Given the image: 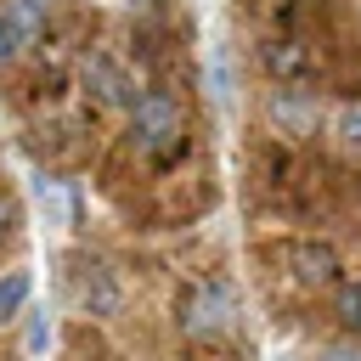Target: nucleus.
Segmentation results:
<instances>
[{
  "label": "nucleus",
  "mask_w": 361,
  "mask_h": 361,
  "mask_svg": "<svg viewBox=\"0 0 361 361\" xmlns=\"http://www.w3.org/2000/svg\"><path fill=\"white\" fill-rule=\"evenodd\" d=\"M130 152L152 169L175 164L186 152V107L169 96V90H141V102L130 107V130H124Z\"/></svg>",
  "instance_id": "f257e3e1"
},
{
  "label": "nucleus",
  "mask_w": 361,
  "mask_h": 361,
  "mask_svg": "<svg viewBox=\"0 0 361 361\" xmlns=\"http://www.w3.org/2000/svg\"><path fill=\"white\" fill-rule=\"evenodd\" d=\"M175 322L186 338H220L237 327V288L226 276H197L180 288V305H175Z\"/></svg>",
  "instance_id": "f03ea898"
},
{
  "label": "nucleus",
  "mask_w": 361,
  "mask_h": 361,
  "mask_svg": "<svg viewBox=\"0 0 361 361\" xmlns=\"http://www.w3.org/2000/svg\"><path fill=\"white\" fill-rule=\"evenodd\" d=\"M79 73H85V90H96V102H102V107H135V102H141V96H135L130 68H124V62H113L107 51H90V56L79 62Z\"/></svg>",
  "instance_id": "7ed1b4c3"
},
{
  "label": "nucleus",
  "mask_w": 361,
  "mask_h": 361,
  "mask_svg": "<svg viewBox=\"0 0 361 361\" xmlns=\"http://www.w3.org/2000/svg\"><path fill=\"white\" fill-rule=\"evenodd\" d=\"M68 288H73V305L85 316H113L118 310V276L102 259H79L73 276H68Z\"/></svg>",
  "instance_id": "20e7f679"
},
{
  "label": "nucleus",
  "mask_w": 361,
  "mask_h": 361,
  "mask_svg": "<svg viewBox=\"0 0 361 361\" xmlns=\"http://www.w3.org/2000/svg\"><path fill=\"white\" fill-rule=\"evenodd\" d=\"M259 56H265V73H271L276 85H299V79L316 73V45L299 39V34H276V39H265Z\"/></svg>",
  "instance_id": "39448f33"
},
{
  "label": "nucleus",
  "mask_w": 361,
  "mask_h": 361,
  "mask_svg": "<svg viewBox=\"0 0 361 361\" xmlns=\"http://www.w3.org/2000/svg\"><path fill=\"white\" fill-rule=\"evenodd\" d=\"M282 265L299 288H333L338 282V254L333 243H288L282 248Z\"/></svg>",
  "instance_id": "423d86ee"
},
{
  "label": "nucleus",
  "mask_w": 361,
  "mask_h": 361,
  "mask_svg": "<svg viewBox=\"0 0 361 361\" xmlns=\"http://www.w3.org/2000/svg\"><path fill=\"white\" fill-rule=\"evenodd\" d=\"M0 11L11 17V28L23 34V45H34V39L45 34V17H51V6H45V0H6Z\"/></svg>",
  "instance_id": "0eeeda50"
},
{
  "label": "nucleus",
  "mask_w": 361,
  "mask_h": 361,
  "mask_svg": "<svg viewBox=\"0 0 361 361\" xmlns=\"http://www.w3.org/2000/svg\"><path fill=\"white\" fill-rule=\"evenodd\" d=\"M333 316H338V327L350 338H361V276H350V282L333 288Z\"/></svg>",
  "instance_id": "6e6552de"
},
{
  "label": "nucleus",
  "mask_w": 361,
  "mask_h": 361,
  "mask_svg": "<svg viewBox=\"0 0 361 361\" xmlns=\"http://www.w3.org/2000/svg\"><path fill=\"white\" fill-rule=\"evenodd\" d=\"M28 293H34V276H28V271H6V276H0V322L23 316Z\"/></svg>",
  "instance_id": "1a4fd4ad"
},
{
  "label": "nucleus",
  "mask_w": 361,
  "mask_h": 361,
  "mask_svg": "<svg viewBox=\"0 0 361 361\" xmlns=\"http://www.w3.org/2000/svg\"><path fill=\"white\" fill-rule=\"evenodd\" d=\"M34 197H39V209L51 214V226H68V192H62V180L34 175Z\"/></svg>",
  "instance_id": "9d476101"
},
{
  "label": "nucleus",
  "mask_w": 361,
  "mask_h": 361,
  "mask_svg": "<svg viewBox=\"0 0 361 361\" xmlns=\"http://www.w3.org/2000/svg\"><path fill=\"white\" fill-rule=\"evenodd\" d=\"M28 355H45V344H51V310H28Z\"/></svg>",
  "instance_id": "9b49d317"
},
{
  "label": "nucleus",
  "mask_w": 361,
  "mask_h": 361,
  "mask_svg": "<svg viewBox=\"0 0 361 361\" xmlns=\"http://www.w3.org/2000/svg\"><path fill=\"white\" fill-rule=\"evenodd\" d=\"M333 130H338V141H344V147H350V152H361V107H344V113H338V124H333Z\"/></svg>",
  "instance_id": "f8f14e48"
},
{
  "label": "nucleus",
  "mask_w": 361,
  "mask_h": 361,
  "mask_svg": "<svg viewBox=\"0 0 361 361\" xmlns=\"http://www.w3.org/2000/svg\"><path fill=\"white\" fill-rule=\"evenodd\" d=\"M23 51H28V45H23V34H17V28H11V17L0 11V68H6V62H17Z\"/></svg>",
  "instance_id": "ddd939ff"
},
{
  "label": "nucleus",
  "mask_w": 361,
  "mask_h": 361,
  "mask_svg": "<svg viewBox=\"0 0 361 361\" xmlns=\"http://www.w3.org/2000/svg\"><path fill=\"white\" fill-rule=\"evenodd\" d=\"M11 231H17V203H11L6 192H0V243H6Z\"/></svg>",
  "instance_id": "4468645a"
},
{
  "label": "nucleus",
  "mask_w": 361,
  "mask_h": 361,
  "mask_svg": "<svg viewBox=\"0 0 361 361\" xmlns=\"http://www.w3.org/2000/svg\"><path fill=\"white\" fill-rule=\"evenodd\" d=\"M316 361H361V338H355V344H333V350H322Z\"/></svg>",
  "instance_id": "2eb2a0df"
},
{
  "label": "nucleus",
  "mask_w": 361,
  "mask_h": 361,
  "mask_svg": "<svg viewBox=\"0 0 361 361\" xmlns=\"http://www.w3.org/2000/svg\"><path fill=\"white\" fill-rule=\"evenodd\" d=\"M276 361H293V355H276Z\"/></svg>",
  "instance_id": "dca6fc26"
}]
</instances>
